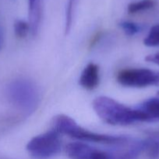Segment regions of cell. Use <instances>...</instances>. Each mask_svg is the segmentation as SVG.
Segmentation results:
<instances>
[{
	"label": "cell",
	"instance_id": "cell-15",
	"mask_svg": "<svg viewBox=\"0 0 159 159\" xmlns=\"http://www.w3.org/2000/svg\"><path fill=\"white\" fill-rule=\"evenodd\" d=\"M91 159H112L110 156V154L107 152H102V151L95 150L92 155Z\"/></svg>",
	"mask_w": 159,
	"mask_h": 159
},
{
	"label": "cell",
	"instance_id": "cell-3",
	"mask_svg": "<svg viewBox=\"0 0 159 159\" xmlns=\"http://www.w3.org/2000/svg\"><path fill=\"white\" fill-rule=\"evenodd\" d=\"M6 93L11 104L26 116L34 113L40 102V94L37 86L28 79H17L10 82L6 86Z\"/></svg>",
	"mask_w": 159,
	"mask_h": 159
},
{
	"label": "cell",
	"instance_id": "cell-5",
	"mask_svg": "<svg viewBox=\"0 0 159 159\" xmlns=\"http://www.w3.org/2000/svg\"><path fill=\"white\" fill-rule=\"evenodd\" d=\"M116 80L129 88H145L159 85V71L147 68H126L118 73Z\"/></svg>",
	"mask_w": 159,
	"mask_h": 159
},
{
	"label": "cell",
	"instance_id": "cell-16",
	"mask_svg": "<svg viewBox=\"0 0 159 159\" xmlns=\"http://www.w3.org/2000/svg\"><path fill=\"white\" fill-rule=\"evenodd\" d=\"M145 59H146V61L147 62H151V63L159 65V53H156V54H150V55L147 56Z\"/></svg>",
	"mask_w": 159,
	"mask_h": 159
},
{
	"label": "cell",
	"instance_id": "cell-4",
	"mask_svg": "<svg viewBox=\"0 0 159 159\" xmlns=\"http://www.w3.org/2000/svg\"><path fill=\"white\" fill-rule=\"evenodd\" d=\"M30 155L37 159H48L57 155L61 150L59 134L50 130L33 138L26 144Z\"/></svg>",
	"mask_w": 159,
	"mask_h": 159
},
{
	"label": "cell",
	"instance_id": "cell-12",
	"mask_svg": "<svg viewBox=\"0 0 159 159\" xmlns=\"http://www.w3.org/2000/svg\"><path fill=\"white\" fill-rule=\"evenodd\" d=\"M31 30V25L23 20H17L14 23V32L17 37L24 38L28 35Z\"/></svg>",
	"mask_w": 159,
	"mask_h": 159
},
{
	"label": "cell",
	"instance_id": "cell-14",
	"mask_svg": "<svg viewBox=\"0 0 159 159\" xmlns=\"http://www.w3.org/2000/svg\"><path fill=\"white\" fill-rule=\"evenodd\" d=\"M76 1V0H70L69 1V4L66 9V16H65V34H68L70 32V29H71L72 20H73V6H74Z\"/></svg>",
	"mask_w": 159,
	"mask_h": 159
},
{
	"label": "cell",
	"instance_id": "cell-18",
	"mask_svg": "<svg viewBox=\"0 0 159 159\" xmlns=\"http://www.w3.org/2000/svg\"><path fill=\"white\" fill-rule=\"evenodd\" d=\"M158 95H159V92H158Z\"/></svg>",
	"mask_w": 159,
	"mask_h": 159
},
{
	"label": "cell",
	"instance_id": "cell-10",
	"mask_svg": "<svg viewBox=\"0 0 159 159\" xmlns=\"http://www.w3.org/2000/svg\"><path fill=\"white\" fill-rule=\"evenodd\" d=\"M155 4L156 2L154 0H140L129 4L127 10L128 12L130 14L137 13L151 9L155 6Z\"/></svg>",
	"mask_w": 159,
	"mask_h": 159
},
{
	"label": "cell",
	"instance_id": "cell-6",
	"mask_svg": "<svg viewBox=\"0 0 159 159\" xmlns=\"http://www.w3.org/2000/svg\"><path fill=\"white\" fill-rule=\"evenodd\" d=\"M99 67L94 63H90L83 70L79 79V83L83 88L92 90L99 84Z\"/></svg>",
	"mask_w": 159,
	"mask_h": 159
},
{
	"label": "cell",
	"instance_id": "cell-11",
	"mask_svg": "<svg viewBox=\"0 0 159 159\" xmlns=\"http://www.w3.org/2000/svg\"><path fill=\"white\" fill-rule=\"evenodd\" d=\"M143 43L147 47H159V24L151 27Z\"/></svg>",
	"mask_w": 159,
	"mask_h": 159
},
{
	"label": "cell",
	"instance_id": "cell-8",
	"mask_svg": "<svg viewBox=\"0 0 159 159\" xmlns=\"http://www.w3.org/2000/svg\"><path fill=\"white\" fill-rule=\"evenodd\" d=\"M137 108L147 117V122L159 121V98H151L142 102Z\"/></svg>",
	"mask_w": 159,
	"mask_h": 159
},
{
	"label": "cell",
	"instance_id": "cell-2",
	"mask_svg": "<svg viewBox=\"0 0 159 159\" xmlns=\"http://www.w3.org/2000/svg\"><path fill=\"white\" fill-rule=\"evenodd\" d=\"M53 130L58 134L68 135L77 140L100 144L120 145L128 141L130 138L126 136L103 134L90 131L78 125L76 121L70 116L64 114H59L54 118Z\"/></svg>",
	"mask_w": 159,
	"mask_h": 159
},
{
	"label": "cell",
	"instance_id": "cell-7",
	"mask_svg": "<svg viewBox=\"0 0 159 159\" xmlns=\"http://www.w3.org/2000/svg\"><path fill=\"white\" fill-rule=\"evenodd\" d=\"M95 150L83 142L70 143L65 147V152L71 159H91Z\"/></svg>",
	"mask_w": 159,
	"mask_h": 159
},
{
	"label": "cell",
	"instance_id": "cell-17",
	"mask_svg": "<svg viewBox=\"0 0 159 159\" xmlns=\"http://www.w3.org/2000/svg\"><path fill=\"white\" fill-rule=\"evenodd\" d=\"M3 45V34H2V30L1 27H0V50L1 48H2Z\"/></svg>",
	"mask_w": 159,
	"mask_h": 159
},
{
	"label": "cell",
	"instance_id": "cell-1",
	"mask_svg": "<svg viewBox=\"0 0 159 159\" xmlns=\"http://www.w3.org/2000/svg\"><path fill=\"white\" fill-rule=\"evenodd\" d=\"M93 109L104 122L111 125H129L147 122L144 113L138 108L128 107L108 96H98L93 101Z\"/></svg>",
	"mask_w": 159,
	"mask_h": 159
},
{
	"label": "cell",
	"instance_id": "cell-9",
	"mask_svg": "<svg viewBox=\"0 0 159 159\" xmlns=\"http://www.w3.org/2000/svg\"><path fill=\"white\" fill-rule=\"evenodd\" d=\"M144 141L143 152L150 159L159 158V134H154L148 137Z\"/></svg>",
	"mask_w": 159,
	"mask_h": 159
},
{
	"label": "cell",
	"instance_id": "cell-13",
	"mask_svg": "<svg viewBox=\"0 0 159 159\" xmlns=\"http://www.w3.org/2000/svg\"><path fill=\"white\" fill-rule=\"evenodd\" d=\"M119 25L128 36L135 35L137 33L140 32V30H141L140 25L130 21H122L119 23Z\"/></svg>",
	"mask_w": 159,
	"mask_h": 159
}]
</instances>
